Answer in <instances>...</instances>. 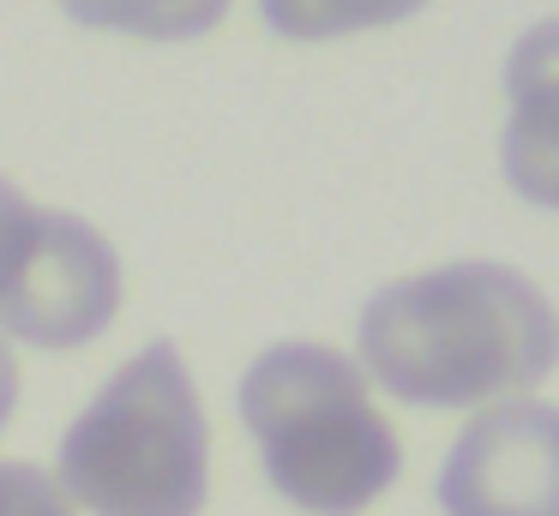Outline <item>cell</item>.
<instances>
[{
    "label": "cell",
    "instance_id": "obj_1",
    "mask_svg": "<svg viewBox=\"0 0 559 516\" xmlns=\"http://www.w3.org/2000/svg\"><path fill=\"white\" fill-rule=\"evenodd\" d=\"M559 367V312L523 271L463 259L385 283L361 312V372L409 408L530 396Z\"/></svg>",
    "mask_w": 559,
    "mask_h": 516
},
{
    "label": "cell",
    "instance_id": "obj_2",
    "mask_svg": "<svg viewBox=\"0 0 559 516\" xmlns=\"http://www.w3.org/2000/svg\"><path fill=\"white\" fill-rule=\"evenodd\" d=\"M241 420L271 487L307 516H361L397 480L403 444L361 360L325 343H277L247 367Z\"/></svg>",
    "mask_w": 559,
    "mask_h": 516
},
{
    "label": "cell",
    "instance_id": "obj_3",
    "mask_svg": "<svg viewBox=\"0 0 559 516\" xmlns=\"http://www.w3.org/2000/svg\"><path fill=\"white\" fill-rule=\"evenodd\" d=\"M67 499L91 516H199L211 492V427L175 343L133 355L61 439Z\"/></svg>",
    "mask_w": 559,
    "mask_h": 516
},
{
    "label": "cell",
    "instance_id": "obj_4",
    "mask_svg": "<svg viewBox=\"0 0 559 516\" xmlns=\"http://www.w3.org/2000/svg\"><path fill=\"white\" fill-rule=\"evenodd\" d=\"M121 259L73 211H31L0 264V336L31 348H85L115 324Z\"/></svg>",
    "mask_w": 559,
    "mask_h": 516
},
{
    "label": "cell",
    "instance_id": "obj_5",
    "mask_svg": "<svg viewBox=\"0 0 559 516\" xmlns=\"http://www.w3.org/2000/svg\"><path fill=\"white\" fill-rule=\"evenodd\" d=\"M445 516H559V408L535 396L487 403L439 468Z\"/></svg>",
    "mask_w": 559,
    "mask_h": 516
},
{
    "label": "cell",
    "instance_id": "obj_6",
    "mask_svg": "<svg viewBox=\"0 0 559 516\" xmlns=\"http://www.w3.org/2000/svg\"><path fill=\"white\" fill-rule=\"evenodd\" d=\"M506 180L518 199L559 211V19H542L518 36L506 60Z\"/></svg>",
    "mask_w": 559,
    "mask_h": 516
},
{
    "label": "cell",
    "instance_id": "obj_7",
    "mask_svg": "<svg viewBox=\"0 0 559 516\" xmlns=\"http://www.w3.org/2000/svg\"><path fill=\"white\" fill-rule=\"evenodd\" d=\"M67 19L91 24V31H121L145 36V43H193V36L217 31L229 0H61Z\"/></svg>",
    "mask_w": 559,
    "mask_h": 516
},
{
    "label": "cell",
    "instance_id": "obj_8",
    "mask_svg": "<svg viewBox=\"0 0 559 516\" xmlns=\"http://www.w3.org/2000/svg\"><path fill=\"white\" fill-rule=\"evenodd\" d=\"M427 0H259L265 24L289 43H331V36L379 31V24L415 19Z\"/></svg>",
    "mask_w": 559,
    "mask_h": 516
},
{
    "label": "cell",
    "instance_id": "obj_9",
    "mask_svg": "<svg viewBox=\"0 0 559 516\" xmlns=\"http://www.w3.org/2000/svg\"><path fill=\"white\" fill-rule=\"evenodd\" d=\"M0 516H73V499L49 468L0 463Z\"/></svg>",
    "mask_w": 559,
    "mask_h": 516
},
{
    "label": "cell",
    "instance_id": "obj_10",
    "mask_svg": "<svg viewBox=\"0 0 559 516\" xmlns=\"http://www.w3.org/2000/svg\"><path fill=\"white\" fill-rule=\"evenodd\" d=\"M31 211H37V204H31L25 192L13 187V180H0V264H7V252H13V235L25 228Z\"/></svg>",
    "mask_w": 559,
    "mask_h": 516
},
{
    "label": "cell",
    "instance_id": "obj_11",
    "mask_svg": "<svg viewBox=\"0 0 559 516\" xmlns=\"http://www.w3.org/2000/svg\"><path fill=\"white\" fill-rule=\"evenodd\" d=\"M13 403H19V360H13V348H7V336H0V432L13 420Z\"/></svg>",
    "mask_w": 559,
    "mask_h": 516
}]
</instances>
